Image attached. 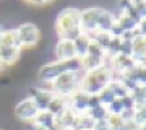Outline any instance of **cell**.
<instances>
[{
  "label": "cell",
  "mask_w": 146,
  "mask_h": 130,
  "mask_svg": "<svg viewBox=\"0 0 146 130\" xmlns=\"http://www.w3.org/2000/svg\"><path fill=\"white\" fill-rule=\"evenodd\" d=\"M80 13H81V8H76V7H68L60 10L54 25V31L58 39L73 41L80 34H83L80 29Z\"/></svg>",
  "instance_id": "6da1fadb"
},
{
  "label": "cell",
  "mask_w": 146,
  "mask_h": 130,
  "mask_svg": "<svg viewBox=\"0 0 146 130\" xmlns=\"http://www.w3.org/2000/svg\"><path fill=\"white\" fill-rule=\"evenodd\" d=\"M67 72H83V67H81V60L78 59H72V60H49V62H44L41 67L37 68V81L39 85H44V86H49V85L55 81L60 75Z\"/></svg>",
  "instance_id": "7a4b0ae2"
},
{
  "label": "cell",
  "mask_w": 146,
  "mask_h": 130,
  "mask_svg": "<svg viewBox=\"0 0 146 130\" xmlns=\"http://www.w3.org/2000/svg\"><path fill=\"white\" fill-rule=\"evenodd\" d=\"M114 78H115L114 72H112L109 62H106L102 67L83 73V80H81L80 89L86 91L89 96H91V94H99L104 88L109 86V83Z\"/></svg>",
  "instance_id": "3957f363"
},
{
  "label": "cell",
  "mask_w": 146,
  "mask_h": 130,
  "mask_svg": "<svg viewBox=\"0 0 146 130\" xmlns=\"http://www.w3.org/2000/svg\"><path fill=\"white\" fill-rule=\"evenodd\" d=\"M16 37L20 42V49L23 51H33L39 46L42 37L41 28L34 23V21H21L18 28H15Z\"/></svg>",
  "instance_id": "277c9868"
},
{
  "label": "cell",
  "mask_w": 146,
  "mask_h": 130,
  "mask_svg": "<svg viewBox=\"0 0 146 130\" xmlns=\"http://www.w3.org/2000/svg\"><path fill=\"white\" fill-rule=\"evenodd\" d=\"M83 73L84 72H67L60 75V77L52 81L49 85V89L52 91L54 94H58V96H63L67 98L72 93H75L76 89H80L81 86V80H83Z\"/></svg>",
  "instance_id": "5b68a950"
},
{
  "label": "cell",
  "mask_w": 146,
  "mask_h": 130,
  "mask_svg": "<svg viewBox=\"0 0 146 130\" xmlns=\"http://www.w3.org/2000/svg\"><path fill=\"white\" fill-rule=\"evenodd\" d=\"M39 111L36 109V106H34V103H33L31 99L28 98H21L16 101L15 107H13V117H15L18 122H21V124H31L33 120L36 119V115Z\"/></svg>",
  "instance_id": "8992f818"
},
{
  "label": "cell",
  "mask_w": 146,
  "mask_h": 130,
  "mask_svg": "<svg viewBox=\"0 0 146 130\" xmlns=\"http://www.w3.org/2000/svg\"><path fill=\"white\" fill-rule=\"evenodd\" d=\"M26 96L34 103L36 109L39 111V112H42V111H47L50 99L54 98V93L49 89V86H44V85H34V86H31V88L28 89Z\"/></svg>",
  "instance_id": "52a82bcc"
},
{
  "label": "cell",
  "mask_w": 146,
  "mask_h": 130,
  "mask_svg": "<svg viewBox=\"0 0 146 130\" xmlns=\"http://www.w3.org/2000/svg\"><path fill=\"white\" fill-rule=\"evenodd\" d=\"M101 13V7H86L80 13V29L83 34H93L98 31V18Z\"/></svg>",
  "instance_id": "ba28073f"
},
{
  "label": "cell",
  "mask_w": 146,
  "mask_h": 130,
  "mask_svg": "<svg viewBox=\"0 0 146 130\" xmlns=\"http://www.w3.org/2000/svg\"><path fill=\"white\" fill-rule=\"evenodd\" d=\"M88 99H89V94L86 91L76 89L75 93L67 96V106H68V109L72 112H75L76 115L86 114V111H88Z\"/></svg>",
  "instance_id": "9c48e42d"
},
{
  "label": "cell",
  "mask_w": 146,
  "mask_h": 130,
  "mask_svg": "<svg viewBox=\"0 0 146 130\" xmlns=\"http://www.w3.org/2000/svg\"><path fill=\"white\" fill-rule=\"evenodd\" d=\"M107 62H109L110 68H112V72H114V77L123 75V73H127L128 70H131V68L136 65L133 59L123 57V55H115L114 59H110V60H107Z\"/></svg>",
  "instance_id": "30bf717a"
},
{
  "label": "cell",
  "mask_w": 146,
  "mask_h": 130,
  "mask_svg": "<svg viewBox=\"0 0 146 130\" xmlns=\"http://www.w3.org/2000/svg\"><path fill=\"white\" fill-rule=\"evenodd\" d=\"M55 60H72L75 57V47H73V41H68V39H57V44H55Z\"/></svg>",
  "instance_id": "8fae6325"
},
{
  "label": "cell",
  "mask_w": 146,
  "mask_h": 130,
  "mask_svg": "<svg viewBox=\"0 0 146 130\" xmlns=\"http://www.w3.org/2000/svg\"><path fill=\"white\" fill-rule=\"evenodd\" d=\"M21 59V51L16 47H3L0 46V62L3 63L7 68L13 67L20 62Z\"/></svg>",
  "instance_id": "7c38bea8"
},
{
  "label": "cell",
  "mask_w": 146,
  "mask_h": 130,
  "mask_svg": "<svg viewBox=\"0 0 146 130\" xmlns=\"http://www.w3.org/2000/svg\"><path fill=\"white\" fill-rule=\"evenodd\" d=\"M114 25H115V13L101 7V13H99V18H98V31L110 33Z\"/></svg>",
  "instance_id": "4fadbf2b"
},
{
  "label": "cell",
  "mask_w": 146,
  "mask_h": 130,
  "mask_svg": "<svg viewBox=\"0 0 146 130\" xmlns=\"http://www.w3.org/2000/svg\"><path fill=\"white\" fill-rule=\"evenodd\" d=\"M131 47H133V55L131 59L135 60V63H145V54H146V37L136 36L131 41Z\"/></svg>",
  "instance_id": "5bb4252c"
},
{
  "label": "cell",
  "mask_w": 146,
  "mask_h": 130,
  "mask_svg": "<svg viewBox=\"0 0 146 130\" xmlns=\"http://www.w3.org/2000/svg\"><path fill=\"white\" fill-rule=\"evenodd\" d=\"M91 44L88 34H80L76 39H73V47H75V57L78 60H83L88 54V47Z\"/></svg>",
  "instance_id": "9a60e30c"
},
{
  "label": "cell",
  "mask_w": 146,
  "mask_h": 130,
  "mask_svg": "<svg viewBox=\"0 0 146 130\" xmlns=\"http://www.w3.org/2000/svg\"><path fill=\"white\" fill-rule=\"evenodd\" d=\"M67 109H68V106H67V98H63V96H58V94H54V98L50 99V103H49L47 112H50V114H52L55 119H57L58 115H62Z\"/></svg>",
  "instance_id": "2e32d148"
},
{
  "label": "cell",
  "mask_w": 146,
  "mask_h": 130,
  "mask_svg": "<svg viewBox=\"0 0 146 130\" xmlns=\"http://www.w3.org/2000/svg\"><path fill=\"white\" fill-rule=\"evenodd\" d=\"M0 46L16 47V49H20V42H18V37H16L15 28H3V31H2V34H0Z\"/></svg>",
  "instance_id": "e0dca14e"
},
{
  "label": "cell",
  "mask_w": 146,
  "mask_h": 130,
  "mask_svg": "<svg viewBox=\"0 0 146 130\" xmlns=\"http://www.w3.org/2000/svg\"><path fill=\"white\" fill-rule=\"evenodd\" d=\"M33 124L37 125V127H41L44 130H49L55 124V117H54L50 112H47V111H42V112H37L36 119L33 120Z\"/></svg>",
  "instance_id": "ac0fdd59"
},
{
  "label": "cell",
  "mask_w": 146,
  "mask_h": 130,
  "mask_svg": "<svg viewBox=\"0 0 146 130\" xmlns=\"http://www.w3.org/2000/svg\"><path fill=\"white\" fill-rule=\"evenodd\" d=\"M89 39H91V42H94V44H98V46L101 47V49H107V46H109L110 39H112V36H110L109 33H101V31H96L93 33V34H89Z\"/></svg>",
  "instance_id": "d6986e66"
},
{
  "label": "cell",
  "mask_w": 146,
  "mask_h": 130,
  "mask_svg": "<svg viewBox=\"0 0 146 130\" xmlns=\"http://www.w3.org/2000/svg\"><path fill=\"white\" fill-rule=\"evenodd\" d=\"M107 88H109L110 91H112V94L115 96V99H122L123 96H127V94H130V93H128V89H127L125 86H123V85L120 83V81L117 80V78H114V80L110 81Z\"/></svg>",
  "instance_id": "ffe728a7"
},
{
  "label": "cell",
  "mask_w": 146,
  "mask_h": 130,
  "mask_svg": "<svg viewBox=\"0 0 146 130\" xmlns=\"http://www.w3.org/2000/svg\"><path fill=\"white\" fill-rule=\"evenodd\" d=\"M86 114L94 120V122H99V120H107L109 117V112L106 109L104 106H98V107H94V109H89L86 111Z\"/></svg>",
  "instance_id": "44dd1931"
},
{
  "label": "cell",
  "mask_w": 146,
  "mask_h": 130,
  "mask_svg": "<svg viewBox=\"0 0 146 130\" xmlns=\"http://www.w3.org/2000/svg\"><path fill=\"white\" fill-rule=\"evenodd\" d=\"M98 98H99V103H101V106H104V107H107L112 101L115 99V96L112 94V91H110L109 88H104L102 91H101L99 94H98Z\"/></svg>",
  "instance_id": "7402d4cb"
},
{
  "label": "cell",
  "mask_w": 146,
  "mask_h": 130,
  "mask_svg": "<svg viewBox=\"0 0 146 130\" xmlns=\"http://www.w3.org/2000/svg\"><path fill=\"white\" fill-rule=\"evenodd\" d=\"M86 55H89V57H96V59H106V52L104 49H101L98 44H94V42H91L88 47V54ZM107 60V59H106Z\"/></svg>",
  "instance_id": "603a6c76"
},
{
  "label": "cell",
  "mask_w": 146,
  "mask_h": 130,
  "mask_svg": "<svg viewBox=\"0 0 146 130\" xmlns=\"http://www.w3.org/2000/svg\"><path fill=\"white\" fill-rule=\"evenodd\" d=\"M133 122L141 127H146V107H138L133 112Z\"/></svg>",
  "instance_id": "cb8c5ba5"
},
{
  "label": "cell",
  "mask_w": 146,
  "mask_h": 130,
  "mask_svg": "<svg viewBox=\"0 0 146 130\" xmlns=\"http://www.w3.org/2000/svg\"><path fill=\"white\" fill-rule=\"evenodd\" d=\"M106 109H107L109 115H120L122 111H123V106H122V101H120V99H114Z\"/></svg>",
  "instance_id": "d4e9b609"
},
{
  "label": "cell",
  "mask_w": 146,
  "mask_h": 130,
  "mask_svg": "<svg viewBox=\"0 0 146 130\" xmlns=\"http://www.w3.org/2000/svg\"><path fill=\"white\" fill-rule=\"evenodd\" d=\"M107 124L110 130H123V120L120 119V115H109Z\"/></svg>",
  "instance_id": "484cf974"
},
{
  "label": "cell",
  "mask_w": 146,
  "mask_h": 130,
  "mask_svg": "<svg viewBox=\"0 0 146 130\" xmlns=\"http://www.w3.org/2000/svg\"><path fill=\"white\" fill-rule=\"evenodd\" d=\"M122 41V39H120ZM119 55H123V57H130L133 55V47H131V42L128 41H122L120 42V52H119Z\"/></svg>",
  "instance_id": "4316f807"
},
{
  "label": "cell",
  "mask_w": 146,
  "mask_h": 130,
  "mask_svg": "<svg viewBox=\"0 0 146 130\" xmlns=\"http://www.w3.org/2000/svg\"><path fill=\"white\" fill-rule=\"evenodd\" d=\"M122 101V106H123V111H130V109H135V103H133V98L130 94H127L123 98L120 99Z\"/></svg>",
  "instance_id": "83f0119b"
},
{
  "label": "cell",
  "mask_w": 146,
  "mask_h": 130,
  "mask_svg": "<svg viewBox=\"0 0 146 130\" xmlns=\"http://www.w3.org/2000/svg\"><path fill=\"white\" fill-rule=\"evenodd\" d=\"M98 106H101L98 94H91V96H89V99H88V111L89 109H94V107H98Z\"/></svg>",
  "instance_id": "f1b7e54d"
},
{
  "label": "cell",
  "mask_w": 146,
  "mask_h": 130,
  "mask_svg": "<svg viewBox=\"0 0 146 130\" xmlns=\"http://www.w3.org/2000/svg\"><path fill=\"white\" fill-rule=\"evenodd\" d=\"M91 130H110V129H109L107 120H99V122H94V125H93Z\"/></svg>",
  "instance_id": "f546056e"
},
{
  "label": "cell",
  "mask_w": 146,
  "mask_h": 130,
  "mask_svg": "<svg viewBox=\"0 0 146 130\" xmlns=\"http://www.w3.org/2000/svg\"><path fill=\"white\" fill-rule=\"evenodd\" d=\"M25 130H44V129H41V127H37V125H34V124L31 122V124H28V127H26Z\"/></svg>",
  "instance_id": "4dcf8cb0"
},
{
  "label": "cell",
  "mask_w": 146,
  "mask_h": 130,
  "mask_svg": "<svg viewBox=\"0 0 146 130\" xmlns=\"http://www.w3.org/2000/svg\"><path fill=\"white\" fill-rule=\"evenodd\" d=\"M5 70H7V67H5V65H3L2 62H0V73H3Z\"/></svg>",
  "instance_id": "1f68e13d"
},
{
  "label": "cell",
  "mask_w": 146,
  "mask_h": 130,
  "mask_svg": "<svg viewBox=\"0 0 146 130\" xmlns=\"http://www.w3.org/2000/svg\"><path fill=\"white\" fill-rule=\"evenodd\" d=\"M2 31H3V26H0V34H2Z\"/></svg>",
  "instance_id": "d6a6232c"
},
{
  "label": "cell",
  "mask_w": 146,
  "mask_h": 130,
  "mask_svg": "<svg viewBox=\"0 0 146 130\" xmlns=\"http://www.w3.org/2000/svg\"><path fill=\"white\" fill-rule=\"evenodd\" d=\"M0 130H2V129H0Z\"/></svg>",
  "instance_id": "836d02e7"
}]
</instances>
